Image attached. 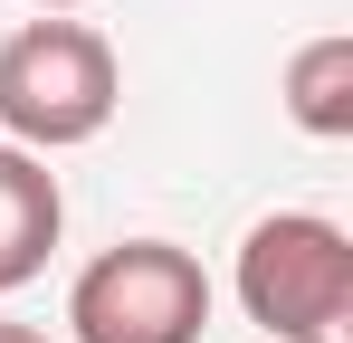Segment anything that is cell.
Instances as JSON below:
<instances>
[{"mask_svg": "<svg viewBox=\"0 0 353 343\" xmlns=\"http://www.w3.org/2000/svg\"><path fill=\"white\" fill-rule=\"evenodd\" d=\"M115 48L86 19H29L0 39V134L19 153H67L115 124Z\"/></svg>", "mask_w": 353, "mask_h": 343, "instance_id": "1", "label": "cell"}, {"mask_svg": "<svg viewBox=\"0 0 353 343\" xmlns=\"http://www.w3.org/2000/svg\"><path fill=\"white\" fill-rule=\"evenodd\" d=\"M239 305L277 343H344L353 324V238L315 210H277L239 248Z\"/></svg>", "mask_w": 353, "mask_h": 343, "instance_id": "2", "label": "cell"}, {"mask_svg": "<svg viewBox=\"0 0 353 343\" xmlns=\"http://www.w3.org/2000/svg\"><path fill=\"white\" fill-rule=\"evenodd\" d=\"M67 324H77V343H201L210 334V277L172 238H124L77 277Z\"/></svg>", "mask_w": 353, "mask_h": 343, "instance_id": "3", "label": "cell"}, {"mask_svg": "<svg viewBox=\"0 0 353 343\" xmlns=\"http://www.w3.org/2000/svg\"><path fill=\"white\" fill-rule=\"evenodd\" d=\"M58 229H67L58 172L39 163V153H19V143H0V295H10V286H29L39 267H48Z\"/></svg>", "mask_w": 353, "mask_h": 343, "instance_id": "4", "label": "cell"}, {"mask_svg": "<svg viewBox=\"0 0 353 343\" xmlns=\"http://www.w3.org/2000/svg\"><path fill=\"white\" fill-rule=\"evenodd\" d=\"M287 114L315 143H344L353 134V39L344 29H325V39H305L287 57Z\"/></svg>", "mask_w": 353, "mask_h": 343, "instance_id": "5", "label": "cell"}, {"mask_svg": "<svg viewBox=\"0 0 353 343\" xmlns=\"http://www.w3.org/2000/svg\"><path fill=\"white\" fill-rule=\"evenodd\" d=\"M0 343H48V334H39V324H0Z\"/></svg>", "mask_w": 353, "mask_h": 343, "instance_id": "6", "label": "cell"}, {"mask_svg": "<svg viewBox=\"0 0 353 343\" xmlns=\"http://www.w3.org/2000/svg\"><path fill=\"white\" fill-rule=\"evenodd\" d=\"M39 10H77V0H39Z\"/></svg>", "mask_w": 353, "mask_h": 343, "instance_id": "7", "label": "cell"}]
</instances>
